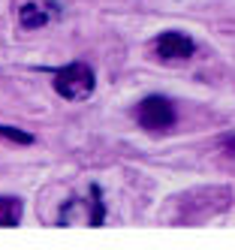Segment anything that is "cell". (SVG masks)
Segmentation results:
<instances>
[{
  "label": "cell",
  "mask_w": 235,
  "mask_h": 250,
  "mask_svg": "<svg viewBox=\"0 0 235 250\" xmlns=\"http://www.w3.org/2000/svg\"><path fill=\"white\" fill-rule=\"evenodd\" d=\"M94 84H97L94 69H90L87 63H82V61L58 69V76H54V91H58L64 100H72V103L90 97L94 94Z\"/></svg>",
  "instance_id": "obj_1"
},
{
  "label": "cell",
  "mask_w": 235,
  "mask_h": 250,
  "mask_svg": "<svg viewBox=\"0 0 235 250\" xmlns=\"http://www.w3.org/2000/svg\"><path fill=\"white\" fill-rule=\"evenodd\" d=\"M136 121L142 124L145 130L151 133H166L169 127H175L178 112H175V103L166 97H145L136 109Z\"/></svg>",
  "instance_id": "obj_2"
},
{
  "label": "cell",
  "mask_w": 235,
  "mask_h": 250,
  "mask_svg": "<svg viewBox=\"0 0 235 250\" xmlns=\"http://www.w3.org/2000/svg\"><path fill=\"white\" fill-rule=\"evenodd\" d=\"M193 40L187 37V33H181V30H166V33H160L157 42H154V51H157V58L160 61H166V63H178V61H187L193 55Z\"/></svg>",
  "instance_id": "obj_3"
},
{
  "label": "cell",
  "mask_w": 235,
  "mask_h": 250,
  "mask_svg": "<svg viewBox=\"0 0 235 250\" xmlns=\"http://www.w3.org/2000/svg\"><path fill=\"white\" fill-rule=\"evenodd\" d=\"M21 223V199L15 196H0V229Z\"/></svg>",
  "instance_id": "obj_4"
},
{
  "label": "cell",
  "mask_w": 235,
  "mask_h": 250,
  "mask_svg": "<svg viewBox=\"0 0 235 250\" xmlns=\"http://www.w3.org/2000/svg\"><path fill=\"white\" fill-rule=\"evenodd\" d=\"M18 21H21V27L33 30V27H43L48 21V15L43 6H36V3H24L21 9H18Z\"/></svg>",
  "instance_id": "obj_5"
},
{
  "label": "cell",
  "mask_w": 235,
  "mask_h": 250,
  "mask_svg": "<svg viewBox=\"0 0 235 250\" xmlns=\"http://www.w3.org/2000/svg\"><path fill=\"white\" fill-rule=\"evenodd\" d=\"M0 136L9 139V142H18V145H30V142H33L30 133H21V130H15V127H0Z\"/></svg>",
  "instance_id": "obj_6"
}]
</instances>
